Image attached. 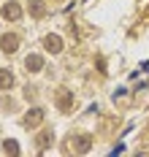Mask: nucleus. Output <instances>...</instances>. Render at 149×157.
<instances>
[{
  "mask_svg": "<svg viewBox=\"0 0 149 157\" xmlns=\"http://www.w3.org/2000/svg\"><path fill=\"white\" fill-rule=\"evenodd\" d=\"M41 119H44V111H41V109H33L27 117H25V122H22V125H25V127H35Z\"/></svg>",
  "mask_w": 149,
  "mask_h": 157,
  "instance_id": "1",
  "label": "nucleus"
},
{
  "mask_svg": "<svg viewBox=\"0 0 149 157\" xmlns=\"http://www.w3.org/2000/svg\"><path fill=\"white\" fill-rule=\"evenodd\" d=\"M0 46L6 49V52H17L19 38H17V35H3V38H0Z\"/></svg>",
  "mask_w": 149,
  "mask_h": 157,
  "instance_id": "2",
  "label": "nucleus"
},
{
  "mask_svg": "<svg viewBox=\"0 0 149 157\" xmlns=\"http://www.w3.org/2000/svg\"><path fill=\"white\" fill-rule=\"evenodd\" d=\"M3 16H6V19H19V16H22V8H19L17 3H8V6L3 8Z\"/></svg>",
  "mask_w": 149,
  "mask_h": 157,
  "instance_id": "3",
  "label": "nucleus"
},
{
  "mask_svg": "<svg viewBox=\"0 0 149 157\" xmlns=\"http://www.w3.org/2000/svg\"><path fill=\"white\" fill-rule=\"evenodd\" d=\"M44 44H46L49 52H54V54H57V52H63V41H60L57 35H46V41H44Z\"/></svg>",
  "mask_w": 149,
  "mask_h": 157,
  "instance_id": "4",
  "label": "nucleus"
},
{
  "mask_svg": "<svg viewBox=\"0 0 149 157\" xmlns=\"http://www.w3.org/2000/svg\"><path fill=\"white\" fill-rule=\"evenodd\" d=\"M11 84H14V76L8 71H0V90H8Z\"/></svg>",
  "mask_w": 149,
  "mask_h": 157,
  "instance_id": "5",
  "label": "nucleus"
},
{
  "mask_svg": "<svg viewBox=\"0 0 149 157\" xmlns=\"http://www.w3.org/2000/svg\"><path fill=\"white\" fill-rule=\"evenodd\" d=\"M41 65H44V60H41L38 54H33V57H27V68H30V71H41Z\"/></svg>",
  "mask_w": 149,
  "mask_h": 157,
  "instance_id": "6",
  "label": "nucleus"
},
{
  "mask_svg": "<svg viewBox=\"0 0 149 157\" xmlns=\"http://www.w3.org/2000/svg\"><path fill=\"white\" fill-rule=\"evenodd\" d=\"M6 149L11 152V155H17L19 152V146H17V141H6Z\"/></svg>",
  "mask_w": 149,
  "mask_h": 157,
  "instance_id": "7",
  "label": "nucleus"
},
{
  "mask_svg": "<svg viewBox=\"0 0 149 157\" xmlns=\"http://www.w3.org/2000/svg\"><path fill=\"white\" fill-rule=\"evenodd\" d=\"M76 146H79V152H84V149L90 146V141H87V138H79V141H76Z\"/></svg>",
  "mask_w": 149,
  "mask_h": 157,
  "instance_id": "8",
  "label": "nucleus"
},
{
  "mask_svg": "<svg viewBox=\"0 0 149 157\" xmlns=\"http://www.w3.org/2000/svg\"><path fill=\"white\" fill-rule=\"evenodd\" d=\"M65 106H71V95H63L60 98V109H65Z\"/></svg>",
  "mask_w": 149,
  "mask_h": 157,
  "instance_id": "9",
  "label": "nucleus"
}]
</instances>
